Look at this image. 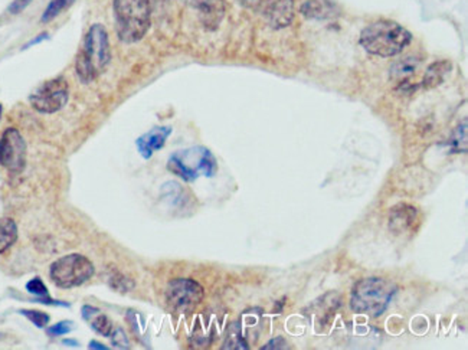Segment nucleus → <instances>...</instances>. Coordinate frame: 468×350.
<instances>
[{"instance_id":"obj_25","label":"nucleus","mask_w":468,"mask_h":350,"mask_svg":"<svg viewBox=\"0 0 468 350\" xmlns=\"http://www.w3.org/2000/svg\"><path fill=\"white\" fill-rule=\"evenodd\" d=\"M72 330H74V323L69 322V320H65V322H60V323H56V324L51 326V327L47 330V333H48L49 336L58 338V336L68 335L69 332H72Z\"/></svg>"},{"instance_id":"obj_18","label":"nucleus","mask_w":468,"mask_h":350,"mask_svg":"<svg viewBox=\"0 0 468 350\" xmlns=\"http://www.w3.org/2000/svg\"><path fill=\"white\" fill-rule=\"evenodd\" d=\"M75 2V0H51L49 5L47 6L42 17H41V22L42 24H48L51 21H53V19L56 16H60L64 10H67L72 3Z\"/></svg>"},{"instance_id":"obj_1","label":"nucleus","mask_w":468,"mask_h":350,"mask_svg":"<svg viewBox=\"0 0 468 350\" xmlns=\"http://www.w3.org/2000/svg\"><path fill=\"white\" fill-rule=\"evenodd\" d=\"M111 62L108 32L101 24H94L75 58V72L84 84L95 81Z\"/></svg>"},{"instance_id":"obj_34","label":"nucleus","mask_w":468,"mask_h":350,"mask_svg":"<svg viewBox=\"0 0 468 350\" xmlns=\"http://www.w3.org/2000/svg\"><path fill=\"white\" fill-rule=\"evenodd\" d=\"M2 114H3V107L0 104V119H2Z\"/></svg>"},{"instance_id":"obj_27","label":"nucleus","mask_w":468,"mask_h":350,"mask_svg":"<svg viewBox=\"0 0 468 350\" xmlns=\"http://www.w3.org/2000/svg\"><path fill=\"white\" fill-rule=\"evenodd\" d=\"M31 2H32V0H13V2L10 3V6L8 8V12L10 15L21 13V12H24L31 5Z\"/></svg>"},{"instance_id":"obj_6","label":"nucleus","mask_w":468,"mask_h":350,"mask_svg":"<svg viewBox=\"0 0 468 350\" xmlns=\"http://www.w3.org/2000/svg\"><path fill=\"white\" fill-rule=\"evenodd\" d=\"M94 271V264L85 256L68 254L52 262L49 277L56 287L69 290L91 280Z\"/></svg>"},{"instance_id":"obj_8","label":"nucleus","mask_w":468,"mask_h":350,"mask_svg":"<svg viewBox=\"0 0 468 350\" xmlns=\"http://www.w3.org/2000/svg\"><path fill=\"white\" fill-rule=\"evenodd\" d=\"M203 297V287L192 278H176L166 288V303L176 313H190L202 303Z\"/></svg>"},{"instance_id":"obj_15","label":"nucleus","mask_w":468,"mask_h":350,"mask_svg":"<svg viewBox=\"0 0 468 350\" xmlns=\"http://www.w3.org/2000/svg\"><path fill=\"white\" fill-rule=\"evenodd\" d=\"M198 10L201 13L202 24L208 29H217L224 17L225 8L222 0H205Z\"/></svg>"},{"instance_id":"obj_4","label":"nucleus","mask_w":468,"mask_h":350,"mask_svg":"<svg viewBox=\"0 0 468 350\" xmlns=\"http://www.w3.org/2000/svg\"><path fill=\"white\" fill-rule=\"evenodd\" d=\"M396 293V285L381 277H369L358 281L350 294V308L355 313L370 317L383 315Z\"/></svg>"},{"instance_id":"obj_21","label":"nucleus","mask_w":468,"mask_h":350,"mask_svg":"<svg viewBox=\"0 0 468 350\" xmlns=\"http://www.w3.org/2000/svg\"><path fill=\"white\" fill-rule=\"evenodd\" d=\"M450 146H451L453 151H456V153L467 150V122L465 120L456 130L453 139L450 140Z\"/></svg>"},{"instance_id":"obj_28","label":"nucleus","mask_w":468,"mask_h":350,"mask_svg":"<svg viewBox=\"0 0 468 350\" xmlns=\"http://www.w3.org/2000/svg\"><path fill=\"white\" fill-rule=\"evenodd\" d=\"M271 349H287V343H285V340H284L283 338H277V339H274V340L268 342V343L262 347V350H271Z\"/></svg>"},{"instance_id":"obj_29","label":"nucleus","mask_w":468,"mask_h":350,"mask_svg":"<svg viewBox=\"0 0 468 350\" xmlns=\"http://www.w3.org/2000/svg\"><path fill=\"white\" fill-rule=\"evenodd\" d=\"M97 313H100V310H99V308H95V307H92V306H84V307H83V317H84V320H87V322H90Z\"/></svg>"},{"instance_id":"obj_5","label":"nucleus","mask_w":468,"mask_h":350,"mask_svg":"<svg viewBox=\"0 0 468 350\" xmlns=\"http://www.w3.org/2000/svg\"><path fill=\"white\" fill-rule=\"evenodd\" d=\"M167 169L185 182H194L201 176L212 178L218 170V165L209 149L192 147L173 153L167 162Z\"/></svg>"},{"instance_id":"obj_23","label":"nucleus","mask_w":468,"mask_h":350,"mask_svg":"<svg viewBox=\"0 0 468 350\" xmlns=\"http://www.w3.org/2000/svg\"><path fill=\"white\" fill-rule=\"evenodd\" d=\"M110 285L114 290L120 291V293H127V291L133 290V287H134L133 281H130L127 277L119 274V272H115V276L110 277Z\"/></svg>"},{"instance_id":"obj_33","label":"nucleus","mask_w":468,"mask_h":350,"mask_svg":"<svg viewBox=\"0 0 468 350\" xmlns=\"http://www.w3.org/2000/svg\"><path fill=\"white\" fill-rule=\"evenodd\" d=\"M64 344H71V347H78V342L75 340H64Z\"/></svg>"},{"instance_id":"obj_7","label":"nucleus","mask_w":468,"mask_h":350,"mask_svg":"<svg viewBox=\"0 0 468 350\" xmlns=\"http://www.w3.org/2000/svg\"><path fill=\"white\" fill-rule=\"evenodd\" d=\"M69 99V85L65 78L58 76L39 85L29 97L31 106L42 114L61 111Z\"/></svg>"},{"instance_id":"obj_19","label":"nucleus","mask_w":468,"mask_h":350,"mask_svg":"<svg viewBox=\"0 0 468 350\" xmlns=\"http://www.w3.org/2000/svg\"><path fill=\"white\" fill-rule=\"evenodd\" d=\"M91 327L95 330L97 333H100L104 338H110L112 332V322L101 313H97L91 320Z\"/></svg>"},{"instance_id":"obj_11","label":"nucleus","mask_w":468,"mask_h":350,"mask_svg":"<svg viewBox=\"0 0 468 350\" xmlns=\"http://www.w3.org/2000/svg\"><path fill=\"white\" fill-rule=\"evenodd\" d=\"M421 224V213L417 206L398 203L389 212V229L396 235H409L417 232Z\"/></svg>"},{"instance_id":"obj_32","label":"nucleus","mask_w":468,"mask_h":350,"mask_svg":"<svg viewBox=\"0 0 468 350\" xmlns=\"http://www.w3.org/2000/svg\"><path fill=\"white\" fill-rule=\"evenodd\" d=\"M88 347H90V349H103V350H107V349H108L107 346H104V344H101V343H99V342H94V340L90 343Z\"/></svg>"},{"instance_id":"obj_3","label":"nucleus","mask_w":468,"mask_h":350,"mask_svg":"<svg viewBox=\"0 0 468 350\" xmlns=\"http://www.w3.org/2000/svg\"><path fill=\"white\" fill-rule=\"evenodd\" d=\"M115 32L124 44L142 41L151 25L150 0H112Z\"/></svg>"},{"instance_id":"obj_26","label":"nucleus","mask_w":468,"mask_h":350,"mask_svg":"<svg viewBox=\"0 0 468 350\" xmlns=\"http://www.w3.org/2000/svg\"><path fill=\"white\" fill-rule=\"evenodd\" d=\"M111 343L117 349H128L130 347L128 339H127L126 333L123 332L122 328H117L114 333L111 332Z\"/></svg>"},{"instance_id":"obj_31","label":"nucleus","mask_w":468,"mask_h":350,"mask_svg":"<svg viewBox=\"0 0 468 350\" xmlns=\"http://www.w3.org/2000/svg\"><path fill=\"white\" fill-rule=\"evenodd\" d=\"M183 2H186L187 5H190V6H193V8H199L203 2H205V0H183Z\"/></svg>"},{"instance_id":"obj_10","label":"nucleus","mask_w":468,"mask_h":350,"mask_svg":"<svg viewBox=\"0 0 468 350\" xmlns=\"http://www.w3.org/2000/svg\"><path fill=\"white\" fill-rule=\"evenodd\" d=\"M0 165L10 173H22L26 166V142L15 127L0 135Z\"/></svg>"},{"instance_id":"obj_13","label":"nucleus","mask_w":468,"mask_h":350,"mask_svg":"<svg viewBox=\"0 0 468 350\" xmlns=\"http://www.w3.org/2000/svg\"><path fill=\"white\" fill-rule=\"evenodd\" d=\"M421 58L417 55H406L401 60H398L391 67V78L396 83H405L409 81L417 74L418 68L421 67Z\"/></svg>"},{"instance_id":"obj_22","label":"nucleus","mask_w":468,"mask_h":350,"mask_svg":"<svg viewBox=\"0 0 468 350\" xmlns=\"http://www.w3.org/2000/svg\"><path fill=\"white\" fill-rule=\"evenodd\" d=\"M19 313L25 316L31 323H33L39 328L47 327L51 320L49 315H47L45 311H39V310H19Z\"/></svg>"},{"instance_id":"obj_12","label":"nucleus","mask_w":468,"mask_h":350,"mask_svg":"<svg viewBox=\"0 0 468 350\" xmlns=\"http://www.w3.org/2000/svg\"><path fill=\"white\" fill-rule=\"evenodd\" d=\"M170 134H172V127L162 126V127H154L149 133L140 135L137 142H135V146H137L142 158L147 160L151 158L153 153L162 150Z\"/></svg>"},{"instance_id":"obj_9","label":"nucleus","mask_w":468,"mask_h":350,"mask_svg":"<svg viewBox=\"0 0 468 350\" xmlns=\"http://www.w3.org/2000/svg\"><path fill=\"white\" fill-rule=\"evenodd\" d=\"M237 2L252 12L260 13L274 29L290 26L294 17V0H237Z\"/></svg>"},{"instance_id":"obj_30","label":"nucleus","mask_w":468,"mask_h":350,"mask_svg":"<svg viewBox=\"0 0 468 350\" xmlns=\"http://www.w3.org/2000/svg\"><path fill=\"white\" fill-rule=\"evenodd\" d=\"M49 38V35L45 32V33H41V35H39V36H36L35 39H32V41L31 42H28L25 47H24V49H26V48H31L32 45H36V44H39V42H42V41H45V39H48Z\"/></svg>"},{"instance_id":"obj_24","label":"nucleus","mask_w":468,"mask_h":350,"mask_svg":"<svg viewBox=\"0 0 468 350\" xmlns=\"http://www.w3.org/2000/svg\"><path fill=\"white\" fill-rule=\"evenodd\" d=\"M26 290L29 291L31 294L36 296L37 299H41V297H49L48 296V288L45 285V283L39 278V277H35L32 278L28 284H26Z\"/></svg>"},{"instance_id":"obj_14","label":"nucleus","mask_w":468,"mask_h":350,"mask_svg":"<svg viewBox=\"0 0 468 350\" xmlns=\"http://www.w3.org/2000/svg\"><path fill=\"white\" fill-rule=\"evenodd\" d=\"M451 68H453V64L446 60L433 62L425 71L422 87L426 90L437 88L446 80V76L451 72Z\"/></svg>"},{"instance_id":"obj_2","label":"nucleus","mask_w":468,"mask_h":350,"mask_svg":"<svg viewBox=\"0 0 468 350\" xmlns=\"http://www.w3.org/2000/svg\"><path fill=\"white\" fill-rule=\"evenodd\" d=\"M412 35L402 25L382 19L366 26L360 33V45L369 53L381 58H392L403 52L411 44Z\"/></svg>"},{"instance_id":"obj_17","label":"nucleus","mask_w":468,"mask_h":350,"mask_svg":"<svg viewBox=\"0 0 468 350\" xmlns=\"http://www.w3.org/2000/svg\"><path fill=\"white\" fill-rule=\"evenodd\" d=\"M333 9L324 0H306L301 6V13L308 19H326L333 15Z\"/></svg>"},{"instance_id":"obj_16","label":"nucleus","mask_w":468,"mask_h":350,"mask_svg":"<svg viewBox=\"0 0 468 350\" xmlns=\"http://www.w3.org/2000/svg\"><path fill=\"white\" fill-rule=\"evenodd\" d=\"M17 241V225L10 218L0 219V254L5 252L15 245Z\"/></svg>"},{"instance_id":"obj_35","label":"nucleus","mask_w":468,"mask_h":350,"mask_svg":"<svg viewBox=\"0 0 468 350\" xmlns=\"http://www.w3.org/2000/svg\"><path fill=\"white\" fill-rule=\"evenodd\" d=\"M0 338H2V335H0Z\"/></svg>"},{"instance_id":"obj_20","label":"nucleus","mask_w":468,"mask_h":350,"mask_svg":"<svg viewBox=\"0 0 468 350\" xmlns=\"http://www.w3.org/2000/svg\"><path fill=\"white\" fill-rule=\"evenodd\" d=\"M222 349H248V344L242 339V335H241V330H240L238 324H233L231 327L228 339L225 340Z\"/></svg>"}]
</instances>
